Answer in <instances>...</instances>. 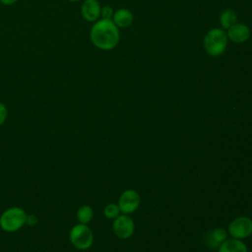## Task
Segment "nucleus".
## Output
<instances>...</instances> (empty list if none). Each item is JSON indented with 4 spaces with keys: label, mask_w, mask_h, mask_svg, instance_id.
Instances as JSON below:
<instances>
[{
    "label": "nucleus",
    "mask_w": 252,
    "mask_h": 252,
    "mask_svg": "<svg viewBox=\"0 0 252 252\" xmlns=\"http://www.w3.org/2000/svg\"><path fill=\"white\" fill-rule=\"evenodd\" d=\"M90 39L96 48L103 51L111 50L119 43V29L112 20L98 19L91 28Z\"/></svg>",
    "instance_id": "1"
},
{
    "label": "nucleus",
    "mask_w": 252,
    "mask_h": 252,
    "mask_svg": "<svg viewBox=\"0 0 252 252\" xmlns=\"http://www.w3.org/2000/svg\"><path fill=\"white\" fill-rule=\"evenodd\" d=\"M227 35L224 30L213 28L207 32L204 36L203 45L206 53L212 57L221 55L227 45Z\"/></svg>",
    "instance_id": "2"
},
{
    "label": "nucleus",
    "mask_w": 252,
    "mask_h": 252,
    "mask_svg": "<svg viewBox=\"0 0 252 252\" xmlns=\"http://www.w3.org/2000/svg\"><path fill=\"white\" fill-rule=\"evenodd\" d=\"M27 213L20 207L6 209L0 216V228L6 232H16L26 224Z\"/></svg>",
    "instance_id": "3"
},
{
    "label": "nucleus",
    "mask_w": 252,
    "mask_h": 252,
    "mask_svg": "<svg viewBox=\"0 0 252 252\" xmlns=\"http://www.w3.org/2000/svg\"><path fill=\"white\" fill-rule=\"evenodd\" d=\"M69 240L78 250H88L94 243V234L88 224L77 223L69 231Z\"/></svg>",
    "instance_id": "4"
},
{
    "label": "nucleus",
    "mask_w": 252,
    "mask_h": 252,
    "mask_svg": "<svg viewBox=\"0 0 252 252\" xmlns=\"http://www.w3.org/2000/svg\"><path fill=\"white\" fill-rule=\"evenodd\" d=\"M229 234L236 239H243L252 234V220L247 217H238L228 225Z\"/></svg>",
    "instance_id": "5"
},
{
    "label": "nucleus",
    "mask_w": 252,
    "mask_h": 252,
    "mask_svg": "<svg viewBox=\"0 0 252 252\" xmlns=\"http://www.w3.org/2000/svg\"><path fill=\"white\" fill-rule=\"evenodd\" d=\"M140 205V196L139 194L132 189L125 190L121 193L118 199V207L120 212L124 215L134 213Z\"/></svg>",
    "instance_id": "6"
},
{
    "label": "nucleus",
    "mask_w": 252,
    "mask_h": 252,
    "mask_svg": "<svg viewBox=\"0 0 252 252\" xmlns=\"http://www.w3.org/2000/svg\"><path fill=\"white\" fill-rule=\"evenodd\" d=\"M112 228L117 237L121 239H127L134 233L135 225L133 220L130 217L127 215H121L114 219Z\"/></svg>",
    "instance_id": "7"
},
{
    "label": "nucleus",
    "mask_w": 252,
    "mask_h": 252,
    "mask_svg": "<svg viewBox=\"0 0 252 252\" xmlns=\"http://www.w3.org/2000/svg\"><path fill=\"white\" fill-rule=\"evenodd\" d=\"M101 6L97 0H84L81 5V15L84 20L94 23L100 18Z\"/></svg>",
    "instance_id": "8"
},
{
    "label": "nucleus",
    "mask_w": 252,
    "mask_h": 252,
    "mask_svg": "<svg viewBox=\"0 0 252 252\" xmlns=\"http://www.w3.org/2000/svg\"><path fill=\"white\" fill-rule=\"evenodd\" d=\"M226 31L227 38L234 43H243L247 41L251 33L249 27L243 23H236Z\"/></svg>",
    "instance_id": "9"
},
{
    "label": "nucleus",
    "mask_w": 252,
    "mask_h": 252,
    "mask_svg": "<svg viewBox=\"0 0 252 252\" xmlns=\"http://www.w3.org/2000/svg\"><path fill=\"white\" fill-rule=\"evenodd\" d=\"M112 22L116 25V27L119 29H126L130 27L133 24L134 16L132 12L126 8H120L116 11H114Z\"/></svg>",
    "instance_id": "10"
},
{
    "label": "nucleus",
    "mask_w": 252,
    "mask_h": 252,
    "mask_svg": "<svg viewBox=\"0 0 252 252\" xmlns=\"http://www.w3.org/2000/svg\"><path fill=\"white\" fill-rule=\"evenodd\" d=\"M225 239L226 231L221 227H218L207 233L205 241L208 247H210L211 249H217Z\"/></svg>",
    "instance_id": "11"
},
{
    "label": "nucleus",
    "mask_w": 252,
    "mask_h": 252,
    "mask_svg": "<svg viewBox=\"0 0 252 252\" xmlns=\"http://www.w3.org/2000/svg\"><path fill=\"white\" fill-rule=\"evenodd\" d=\"M219 252H248V248L240 239H225L219 247Z\"/></svg>",
    "instance_id": "12"
},
{
    "label": "nucleus",
    "mask_w": 252,
    "mask_h": 252,
    "mask_svg": "<svg viewBox=\"0 0 252 252\" xmlns=\"http://www.w3.org/2000/svg\"><path fill=\"white\" fill-rule=\"evenodd\" d=\"M237 23V15L231 9L223 10L220 15V24L222 30H228Z\"/></svg>",
    "instance_id": "13"
},
{
    "label": "nucleus",
    "mask_w": 252,
    "mask_h": 252,
    "mask_svg": "<svg viewBox=\"0 0 252 252\" xmlns=\"http://www.w3.org/2000/svg\"><path fill=\"white\" fill-rule=\"evenodd\" d=\"M76 216L80 223L88 224L94 218V210L89 205H83L78 209Z\"/></svg>",
    "instance_id": "14"
},
{
    "label": "nucleus",
    "mask_w": 252,
    "mask_h": 252,
    "mask_svg": "<svg viewBox=\"0 0 252 252\" xmlns=\"http://www.w3.org/2000/svg\"><path fill=\"white\" fill-rule=\"evenodd\" d=\"M120 209L116 204H108L103 209V214L107 219H115L119 216Z\"/></svg>",
    "instance_id": "15"
},
{
    "label": "nucleus",
    "mask_w": 252,
    "mask_h": 252,
    "mask_svg": "<svg viewBox=\"0 0 252 252\" xmlns=\"http://www.w3.org/2000/svg\"><path fill=\"white\" fill-rule=\"evenodd\" d=\"M114 14V10L112 9L111 6L105 5L101 7L100 10V19H105V20H111Z\"/></svg>",
    "instance_id": "16"
},
{
    "label": "nucleus",
    "mask_w": 252,
    "mask_h": 252,
    "mask_svg": "<svg viewBox=\"0 0 252 252\" xmlns=\"http://www.w3.org/2000/svg\"><path fill=\"white\" fill-rule=\"evenodd\" d=\"M8 117V108L7 106L0 101V126L5 123Z\"/></svg>",
    "instance_id": "17"
},
{
    "label": "nucleus",
    "mask_w": 252,
    "mask_h": 252,
    "mask_svg": "<svg viewBox=\"0 0 252 252\" xmlns=\"http://www.w3.org/2000/svg\"><path fill=\"white\" fill-rule=\"evenodd\" d=\"M38 221V219L35 215H27V219H26V224L30 225V226H34L36 225Z\"/></svg>",
    "instance_id": "18"
},
{
    "label": "nucleus",
    "mask_w": 252,
    "mask_h": 252,
    "mask_svg": "<svg viewBox=\"0 0 252 252\" xmlns=\"http://www.w3.org/2000/svg\"><path fill=\"white\" fill-rule=\"evenodd\" d=\"M18 0H0V3L5 6H11L14 5Z\"/></svg>",
    "instance_id": "19"
},
{
    "label": "nucleus",
    "mask_w": 252,
    "mask_h": 252,
    "mask_svg": "<svg viewBox=\"0 0 252 252\" xmlns=\"http://www.w3.org/2000/svg\"><path fill=\"white\" fill-rule=\"evenodd\" d=\"M67 1H69V2H78L80 0H67Z\"/></svg>",
    "instance_id": "20"
}]
</instances>
